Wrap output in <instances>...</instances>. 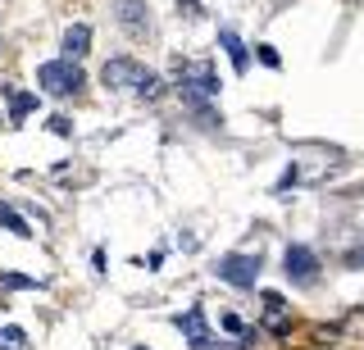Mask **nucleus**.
Returning <instances> with one entry per match:
<instances>
[{
	"mask_svg": "<svg viewBox=\"0 0 364 350\" xmlns=\"http://www.w3.org/2000/svg\"><path fill=\"white\" fill-rule=\"evenodd\" d=\"M50 132H55V137H73V123H68L64 114H55L50 119Z\"/></svg>",
	"mask_w": 364,
	"mask_h": 350,
	"instance_id": "2eb2a0df",
	"label": "nucleus"
},
{
	"mask_svg": "<svg viewBox=\"0 0 364 350\" xmlns=\"http://www.w3.org/2000/svg\"><path fill=\"white\" fill-rule=\"evenodd\" d=\"M346 264H350V268H364V251H350V255H346Z\"/></svg>",
	"mask_w": 364,
	"mask_h": 350,
	"instance_id": "aec40b11",
	"label": "nucleus"
},
{
	"mask_svg": "<svg viewBox=\"0 0 364 350\" xmlns=\"http://www.w3.org/2000/svg\"><path fill=\"white\" fill-rule=\"evenodd\" d=\"M0 228L14 232V236H32V223H23V214L14 205H0Z\"/></svg>",
	"mask_w": 364,
	"mask_h": 350,
	"instance_id": "9b49d317",
	"label": "nucleus"
},
{
	"mask_svg": "<svg viewBox=\"0 0 364 350\" xmlns=\"http://www.w3.org/2000/svg\"><path fill=\"white\" fill-rule=\"evenodd\" d=\"M60 46H64V60H82V55L91 50V28L87 23H68Z\"/></svg>",
	"mask_w": 364,
	"mask_h": 350,
	"instance_id": "6e6552de",
	"label": "nucleus"
},
{
	"mask_svg": "<svg viewBox=\"0 0 364 350\" xmlns=\"http://www.w3.org/2000/svg\"><path fill=\"white\" fill-rule=\"evenodd\" d=\"M141 350H146V346H141Z\"/></svg>",
	"mask_w": 364,
	"mask_h": 350,
	"instance_id": "412c9836",
	"label": "nucleus"
},
{
	"mask_svg": "<svg viewBox=\"0 0 364 350\" xmlns=\"http://www.w3.org/2000/svg\"><path fill=\"white\" fill-rule=\"evenodd\" d=\"M178 14H187V18H196V14H200V5H196V0H182V5H178Z\"/></svg>",
	"mask_w": 364,
	"mask_h": 350,
	"instance_id": "6ab92c4d",
	"label": "nucleus"
},
{
	"mask_svg": "<svg viewBox=\"0 0 364 350\" xmlns=\"http://www.w3.org/2000/svg\"><path fill=\"white\" fill-rule=\"evenodd\" d=\"M141 73H146V69L132 60V55H109V60L100 64V82H105L109 92H136Z\"/></svg>",
	"mask_w": 364,
	"mask_h": 350,
	"instance_id": "7ed1b4c3",
	"label": "nucleus"
},
{
	"mask_svg": "<svg viewBox=\"0 0 364 350\" xmlns=\"http://www.w3.org/2000/svg\"><path fill=\"white\" fill-rule=\"evenodd\" d=\"M255 55H259V64H264V69H278V64H282V55L273 50V46H255Z\"/></svg>",
	"mask_w": 364,
	"mask_h": 350,
	"instance_id": "4468645a",
	"label": "nucleus"
},
{
	"mask_svg": "<svg viewBox=\"0 0 364 350\" xmlns=\"http://www.w3.org/2000/svg\"><path fill=\"white\" fill-rule=\"evenodd\" d=\"M223 327H228V332H232V337H246V323L237 319V314H223Z\"/></svg>",
	"mask_w": 364,
	"mask_h": 350,
	"instance_id": "dca6fc26",
	"label": "nucleus"
},
{
	"mask_svg": "<svg viewBox=\"0 0 364 350\" xmlns=\"http://www.w3.org/2000/svg\"><path fill=\"white\" fill-rule=\"evenodd\" d=\"M282 268H287L291 282H314L318 278V259L310 246H287V255H282Z\"/></svg>",
	"mask_w": 364,
	"mask_h": 350,
	"instance_id": "39448f33",
	"label": "nucleus"
},
{
	"mask_svg": "<svg viewBox=\"0 0 364 350\" xmlns=\"http://www.w3.org/2000/svg\"><path fill=\"white\" fill-rule=\"evenodd\" d=\"M82 69H77V60H50L37 69V87L46 96H77L82 92Z\"/></svg>",
	"mask_w": 364,
	"mask_h": 350,
	"instance_id": "f257e3e1",
	"label": "nucleus"
},
{
	"mask_svg": "<svg viewBox=\"0 0 364 350\" xmlns=\"http://www.w3.org/2000/svg\"><path fill=\"white\" fill-rule=\"evenodd\" d=\"M119 18H123V28H128L132 37H146V32H151V18H146L141 0H119Z\"/></svg>",
	"mask_w": 364,
	"mask_h": 350,
	"instance_id": "1a4fd4ad",
	"label": "nucleus"
},
{
	"mask_svg": "<svg viewBox=\"0 0 364 350\" xmlns=\"http://www.w3.org/2000/svg\"><path fill=\"white\" fill-rule=\"evenodd\" d=\"M173 73H178V87H191V92H205V96H219V73H214L205 60H173Z\"/></svg>",
	"mask_w": 364,
	"mask_h": 350,
	"instance_id": "20e7f679",
	"label": "nucleus"
},
{
	"mask_svg": "<svg viewBox=\"0 0 364 350\" xmlns=\"http://www.w3.org/2000/svg\"><path fill=\"white\" fill-rule=\"evenodd\" d=\"M173 323H178V332H187V341L196 346V350L210 346V327H205V310H200V305H191V310H187V314H178Z\"/></svg>",
	"mask_w": 364,
	"mask_h": 350,
	"instance_id": "423d86ee",
	"label": "nucleus"
},
{
	"mask_svg": "<svg viewBox=\"0 0 364 350\" xmlns=\"http://www.w3.org/2000/svg\"><path fill=\"white\" fill-rule=\"evenodd\" d=\"M159 92H164V82H159V73H151V69H146V73H141V82H136V96H141V100H155Z\"/></svg>",
	"mask_w": 364,
	"mask_h": 350,
	"instance_id": "ddd939ff",
	"label": "nucleus"
},
{
	"mask_svg": "<svg viewBox=\"0 0 364 350\" xmlns=\"http://www.w3.org/2000/svg\"><path fill=\"white\" fill-rule=\"evenodd\" d=\"M0 350H28V337H23V327H14V323L0 327Z\"/></svg>",
	"mask_w": 364,
	"mask_h": 350,
	"instance_id": "f8f14e48",
	"label": "nucleus"
},
{
	"mask_svg": "<svg viewBox=\"0 0 364 350\" xmlns=\"http://www.w3.org/2000/svg\"><path fill=\"white\" fill-rule=\"evenodd\" d=\"M219 46L228 50V60H232V73H246L250 69V50H246V41L237 37L232 28H219Z\"/></svg>",
	"mask_w": 364,
	"mask_h": 350,
	"instance_id": "0eeeda50",
	"label": "nucleus"
},
{
	"mask_svg": "<svg viewBox=\"0 0 364 350\" xmlns=\"http://www.w3.org/2000/svg\"><path fill=\"white\" fill-rule=\"evenodd\" d=\"M0 282H5V287H37L32 278H18V273H0Z\"/></svg>",
	"mask_w": 364,
	"mask_h": 350,
	"instance_id": "f3484780",
	"label": "nucleus"
},
{
	"mask_svg": "<svg viewBox=\"0 0 364 350\" xmlns=\"http://www.w3.org/2000/svg\"><path fill=\"white\" fill-rule=\"evenodd\" d=\"M296 177H301V173H296V168H287V173L278 177V191H291V187H296Z\"/></svg>",
	"mask_w": 364,
	"mask_h": 350,
	"instance_id": "a211bd4d",
	"label": "nucleus"
},
{
	"mask_svg": "<svg viewBox=\"0 0 364 350\" xmlns=\"http://www.w3.org/2000/svg\"><path fill=\"white\" fill-rule=\"evenodd\" d=\"M5 96H9V119H14V123H23L32 109H37V96H32V92H5Z\"/></svg>",
	"mask_w": 364,
	"mask_h": 350,
	"instance_id": "9d476101",
	"label": "nucleus"
},
{
	"mask_svg": "<svg viewBox=\"0 0 364 350\" xmlns=\"http://www.w3.org/2000/svg\"><path fill=\"white\" fill-rule=\"evenodd\" d=\"M259 268H264L259 255H223V259H214V278L232 282V287H255Z\"/></svg>",
	"mask_w": 364,
	"mask_h": 350,
	"instance_id": "f03ea898",
	"label": "nucleus"
}]
</instances>
